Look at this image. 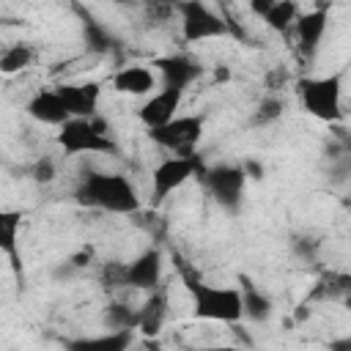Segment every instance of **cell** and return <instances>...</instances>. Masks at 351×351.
I'll return each mask as SVG.
<instances>
[{"instance_id":"6da1fadb","label":"cell","mask_w":351,"mask_h":351,"mask_svg":"<svg viewBox=\"0 0 351 351\" xmlns=\"http://www.w3.org/2000/svg\"><path fill=\"white\" fill-rule=\"evenodd\" d=\"M74 197L80 206L110 211V214L140 211V195H137L134 184L121 173H88L80 181Z\"/></svg>"},{"instance_id":"7a4b0ae2","label":"cell","mask_w":351,"mask_h":351,"mask_svg":"<svg viewBox=\"0 0 351 351\" xmlns=\"http://www.w3.org/2000/svg\"><path fill=\"white\" fill-rule=\"evenodd\" d=\"M189 299H192V310L197 318L203 321H219V324H236L244 318L241 313V291L236 288H222V285H211L203 282L200 277L184 274Z\"/></svg>"},{"instance_id":"3957f363","label":"cell","mask_w":351,"mask_h":351,"mask_svg":"<svg viewBox=\"0 0 351 351\" xmlns=\"http://www.w3.org/2000/svg\"><path fill=\"white\" fill-rule=\"evenodd\" d=\"M58 143L66 154H107L115 151V143L107 137L101 118H69L60 132Z\"/></svg>"},{"instance_id":"277c9868","label":"cell","mask_w":351,"mask_h":351,"mask_svg":"<svg viewBox=\"0 0 351 351\" xmlns=\"http://www.w3.org/2000/svg\"><path fill=\"white\" fill-rule=\"evenodd\" d=\"M299 99H302V107L321 118V121H337L343 115L340 110V74H332V77H307V80H299Z\"/></svg>"},{"instance_id":"5b68a950","label":"cell","mask_w":351,"mask_h":351,"mask_svg":"<svg viewBox=\"0 0 351 351\" xmlns=\"http://www.w3.org/2000/svg\"><path fill=\"white\" fill-rule=\"evenodd\" d=\"M148 137L170 151L173 156H195V148L203 137V118L200 115H176L165 126L148 129Z\"/></svg>"},{"instance_id":"8992f818","label":"cell","mask_w":351,"mask_h":351,"mask_svg":"<svg viewBox=\"0 0 351 351\" xmlns=\"http://www.w3.org/2000/svg\"><path fill=\"white\" fill-rule=\"evenodd\" d=\"M107 277L121 285H132L137 291H154V288H159V280H162V252L145 250L132 263H123L112 271L107 269Z\"/></svg>"},{"instance_id":"52a82bcc","label":"cell","mask_w":351,"mask_h":351,"mask_svg":"<svg viewBox=\"0 0 351 351\" xmlns=\"http://www.w3.org/2000/svg\"><path fill=\"white\" fill-rule=\"evenodd\" d=\"M197 167H200V162L195 156H167L165 162H159L154 176H151V200H154V206L162 203L170 192L181 189L195 176Z\"/></svg>"},{"instance_id":"ba28073f","label":"cell","mask_w":351,"mask_h":351,"mask_svg":"<svg viewBox=\"0 0 351 351\" xmlns=\"http://www.w3.org/2000/svg\"><path fill=\"white\" fill-rule=\"evenodd\" d=\"M178 11H181V30L186 41H206V38H217L228 33V22L203 3H195V0L181 3Z\"/></svg>"},{"instance_id":"9c48e42d","label":"cell","mask_w":351,"mask_h":351,"mask_svg":"<svg viewBox=\"0 0 351 351\" xmlns=\"http://www.w3.org/2000/svg\"><path fill=\"white\" fill-rule=\"evenodd\" d=\"M206 184L219 206H225L228 211H236L241 206L247 173H244V167H236V165H217L206 173Z\"/></svg>"},{"instance_id":"30bf717a","label":"cell","mask_w":351,"mask_h":351,"mask_svg":"<svg viewBox=\"0 0 351 351\" xmlns=\"http://www.w3.org/2000/svg\"><path fill=\"white\" fill-rule=\"evenodd\" d=\"M154 66L159 69L165 88H173V90H181V93L200 77V63L192 60L189 55H167V58H156Z\"/></svg>"},{"instance_id":"8fae6325","label":"cell","mask_w":351,"mask_h":351,"mask_svg":"<svg viewBox=\"0 0 351 351\" xmlns=\"http://www.w3.org/2000/svg\"><path fill=\"white\" fill-rule=\"evenodd\" d=\"M181 90H173V88H162L156 90L148 101H143V107L137 110L140 121L148 126V129H156V126H165L167 121L176 118V110L181 104Z\"/></svg>"},{"instance_id":"7c38bea8","label":"cell","mask_w":351,"mask_h":351,"mask_svg":"<svg viewBox=\"0 0 351 351\" xmlns=\"http://www.w3.org/2000/svg\"><path fill=\"white\" fill-rule=\"evenodd\" d=\"M60 101L66 104L69 118H93L99 104V85L96 82H80V85H60L55 88Z\"/></svg>"},{"instance_id":"4fadbf2b","label":"cell","mask_w":351,"mask_h":351,"mask_svg":"<svg viewBox=\"0 0 351 351\" xmlns=\"http://www.w3.org/2000/svg\"><path fill=\"white\" fill-rule=\"evenodd\" d=\"M27 115L36 118L38 123H49V126H63L69 121L66 104L60 101L58 90H41L27 101Z\"/></svg>"},{"instance_id":"5bb4252c","label":"cell","mask_w":351,"mask_h":351,"mask_svg":"<svg viewBox=\"0 0 351 351\" xmlns=\"http://www.w3.org/2000/svg\"><path fill=\"white\" fill-rule=\"evenodd\" d=\"M165 315H167V293H165V288H154L151 296L145 299V304L140 307L134 326H137L145 337H156V335L162 332Z\"/></svg>"},{"instance_id":"9a60e30c","label":"cell","mask_w":351,"mask_h":351,"mask_svg":"<svg viewBox=\"0 0 351 351\" xmlns=\"http://www.w3.org/2000/svg\"><path fill=\"white\" fill-rule=\"evenodd\" d=\"M326 33V14L324 11H307L296 19V38H299V49L302 55L313 58L321 38Z\"/></svg>"},{"instance_id":"2e32d148","label":"cell","mask_w":351,"mask_h":351,"mask_svg":"<svg viewBox=\"0 0 351 351\" xmlns=\"http://www.w3.org/2000/svg\"><path fill=\"white\" fill-rule=\"evenodd\" d=\"M112 88L126 96H145L154 90V71L145 66H123L112 74Z\"/></svg>"},{"instance_id":"e0dca14e","label":"cell","mask_w":351,"mask_h":351,"mask_svg":"<svg viewBox=\"0 0 351 351\" xmlns=\"http://www.w3.org/2000/svg\"><path fill=\"white\" fill-rule=\"evenodd\" d=\"M129 346H132V332L121 329V332H107V335H96V337L71 340L66 346V351H129Z\"/></svg>"},{"instance_id":"ac0fdd59","label":"cell","mask_w":351,"mask_h":351,"mask_svg":"<svg viewBox=\"0 0 351 351\" xmlns=\"http://www.w3.org/2000/svg\"><path fill=\"white\" fill-rule=\"evenodd\" d=\"M19 228H22V214L11 208H0V252L11 258L14 269H19Z\"/></svg>"},{"instance_id":"d6986e66","label":"cell","mask_w":351,"mask_h":351,"mask_svg":"<svg viewBox=\"0 0 351 351\" xmlns=\"http://www.w3.org/2000/svg\"><path fill=\"white\" fill-rule=\"evenodd\" d=\"M258 14H263L266 25L274 27V30H288L291 22H296V14H299V5L291 3V0H274V3H263V5H255Z\"/></svg>"},{"instance_id":"ffe728a7","label":"cell","mask_w":351,"mask_h":351,"mask_svg":"<svg viewBox=\"0 0 351 351\" xmlns=\"http://www.w3.org/2000/svg\"><path fill=\"white\" fill-rule=\"evenodd\" d=\"M33 60V52L27 44H14L8 47L5 52H0V71L3 74H14V71H22L25 66H30Z\"/></svg>"},{"instance_id":"44dd1931","label":"cell","mask_w":351,"mask_h":351,"mask_svg":"<svg viewBox=\"0 0 351 351\" xmlns=\"http://www.w3.org/2000/svg\"><path fill=\"white\" fill-rule=\"evenodd\" d=\"M241 313H244L247 318H252V321H263V318H269V313H271V302H269V296H263V293L247 288V291L241 293Z\"/></svg>"},{"instance_id":"7402d4cb","label":"cell","mask_w":351,"mask_h":351,"mask_svg":"<svg viewBox=\"0 0 351 351\" xmlns=\"http://www.w3.org/2000/svg\"><path fill=\"white\" fill-rule=\"evenodd\" d=\"M85 36H88V41L96 47V49H104L107 44H110V38H107V33L99 27V25H93V22H88L85 25Z\"/></svg>"},{"instance_id":"603a6c76","label":"cell","mask_w":351,"mask_h":351,"mask_svg":"<svg viewBox=\"0 0 351 351\" xmlns=\"http://www.w3.org/2000/svg\"><path fill=\"white\" fill-rule=\"evenodd\" d=\"M52 176H55V167H52V162H49V159L38 162V167H36V178H38V181H49Z\"/></svg>"},{"instance_id":"cb8c5ba5","label":"cell","mask_w":351,"mask_h":351,"mask_svg":"<svg viewBox=\"0 0 351 351\" xmlns=\"http://www.w3.org/2000/svg\"><path fill=\"white\" fill-rule=\"evenodd\" d=\"M203 351H236V348H230V346H217V348H203Z\"/></svg>"}]
</instances>
